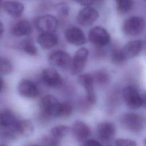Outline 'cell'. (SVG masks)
<instances>
[{
  "instance_id": "1",
  "label": "cell",
  "mask_w": 146,
  "mask_h": 146,
  "mask_svg": "<svg viewBox=\"0 0 146 146\" xmlns=\"http://www.w3.org/2000/svg\"><path fill=\"white\" fill-rule=\"evenodd\" d=\"M120 123L124 129L135 133L141 132L145 126L144 117L138 113L133 112L123 114L120 117Z\"/></svg>"
},
{
  "instance_id": "2",
  "label": "cell",
  "mask_w": 146,
  "mask_h": 146,
  "mask_svg": "<svg viewBox=\"0 0 146 146\" xmlns=\"http://www.w3.org/2000/svg\"><path fill=\"white\" fill-rule=\"evenodd\" d=\"M145 25V21L143 18L139 16L131 17L124 22L123 32L128 36H137L143 33Z\"/></svg>"
},
{
  "instance_id": "3",
  "label": "cell",
  "mask_w": 146,
  "mask_h": 146,
  "mask_svg": "<svg viewBox=\"0 0 146 146\" xmlns=\"http://www.w3.org/2000/svg\"><path fill=\"white\" fill-rule=\"evenodd\" d=\"M41 105L44 113L48 116L61 117L62 103L54 96L46 95L42 100Z\"/></svg>"
},
{
  "instance_id": "4",
  "label": "cell",
  "mask_w": 146,
  "mask_h": 146,
  "mask_svg": "<svg viewBox=\"0 0 146 146\" xmlns=\"http://www.w3.org/2000/svg\"><path fill=\"white\" fill-rule=\"evenodd\" d=\"M88 38L91 43L97 47L107 46L111 40L108 32L101 26H95L92 28L89 31Z\"/></svg>"
},
{
  "instance_id": "5",
  "label": "cell",
  "mask_w": 146,
  "mask_h": 146,
  "mask_svg": "<svg viewBox=\"0 0 146 146\" xmlns=\"http://www.w3.org/2000/svg\"><path fill=\"white\" fill-rule=\"evenodd\" d=\"M123 97L127 106L131 109L142 106V98L137 90L132 86H128L123 90Z\"/></svg>"
},
{
  "instance_id": "6",
  "label": "cell",
  "mask_w": 146,
  "mask_h": 146,
  "mask_svg": "<svg viewBox=\"0 0 146 146\" xmlns=\"http://www.w3.org/2000/svg\"><path fill=\"white\" fill-rule=\"evenodd\" d=\"M96 134L100 141L103 143L111 141L116 135V126L111 121H102L97 126Z\"/></svg>"
},
{
  "instance_id": "7",
  "label": "cell",
  "mask_w": 146,
  "mask_h": 146,
  "mask_svg": "<svg viewBox=\"0 0 146 146\" xmlns=\"http://www.w3.org/2000/svg\"><path fill=\"white\" fill-rule=\"evenodd\" d=\"M99 16V12L96 9L90 6H85L79 10L76 21L82 26H89L98 19Z\"/></svg>"
},
{
  "instance_id": "8",
  "label": "cell",
  "mask_w": 146,
  "mask_h": 146,
  "mask_svg": "<svg viewBox=\"0 0 146 146\" xmlns=\"http://www.w3.org/2000/svg\"><path fill=\"white\" fill-rule=\"evenodd\" d=\"M58 20L54 16L46 14L39 17L35 21V26L42 33H54L58 27Z\"/></svg>"
},
{
  "instance_id": "9",
  "label": "cell",
  "mask_w": 146,
  "mask_h": 146,
  "mask_svg": "<svg viewBox=\"0 0 146 146\" xmlns=\"http://www.w3.org/2000/svg\"><path fill=\"white\" fill-rule=\"evenodd\" d=\"M78 82L85 89L86 92V100L91 104H94L96 102V96L94 90V80L92 75L84 74L78 78Z\"/></svg>"
},
{
  "instance_id": "10",
  "label": "cell",
  "mask_w": 146,
  "mask_h": 146,
  "mask_svg": "<svg viewBox=\"0 0 146 146\" xmlns=\"http://www.w3.org/2000/svg\"><path fill=\"white\" fill-rule=\"evenodd\" d=\"M88 56V50L82 47L79 49L72 59L71 72L72 75H78L83 70Z\"/></svg>"
},
{
  "instance_id": "11",
  "label": "cell",
  "mask_w": 146,
  "mask_h": 146,
  "mask_svg": "<svg viewBox=\"0 0 146 146\" xmlns=\"http://www.w3.org/2000/svg\"><path fill=\"white\" fill-rule=\"evenodd\" d=\"M48 60L51 65L60 68L71 67L72 61L70 55L62 50H57L51 53Z\"/></svg>"
},
{
  "instance_id": "12",
  "label": "cell",
  "mask_w": 146,
  "mask_h": 146,
  "mask_svg": "<svg viewBox=\"0 0 146 146\" xmlns=\"http://www.w3.org/2000/svg\"><path fill=\"white\" fill-rule=\"evenodd\" d=\"M44 83L50 88H56L62 85L63 80L58 71L52 68H47L42 73Z\"/></svg>"
},
{
  "instance_id": "13",
  "label": "cell",
  "mask_w": 146,
  "mask_h": 146,
  "mask_svg": "<svg viewBox=\"0 0 146 146\" xmlns=\"http://www.w3.org/2000/svg\"><path fill=\"white\" fill-rule=\"evenodd\" d=\"M64 36L68 43L75 46L84 44L87 41L83 31L76 27H71L66 30Z\"/></svg>"
},
{
  "instance_id": "14",
  "label": "cell",
  "mask_w": 146,
  "mask_h": 146,
  "mask_svg": "<svg viewBox=\"0 0 146 146\" xmlns=\"http://www.w3.org/2000/svg\"><path fill=\"white\" fill-rule=\"evenodd\" d=\"M18 91L21 96L27 98H35L39 95L37 86L27 79H23L19 83Z\"/></svg>"
},
{
  "instance_id": "15",
  "label": "cell",
  "mask_w": 146,
  "mask_h": 146,
  "mask_svg": "<svg viewBox=\"0 0 146 146\" xmlns=\"http://www.w3.org/2000/svg\"><path fill=\"white\" fill-rule=\"evenodd\" d=\"M72 133L77 141L84 142L90 136L91 131L90 127L84 122L77 120L73 124Z\"/></svg>"
},
{
  "instance_id": "16",
  "label": "cell",
  "mask_w": 146,
  "mask_h": 146,
  "mask_svg": "<svg viewBox=\"0 0 146 146\" xmlns=\"http://www.w3.org/2000/svg\"><path fill=\"white\" fill-rule=\"evenodd\" d=\"M143 42L141 40H134L127 42L121 48L127 59L137 56L141 51Z\"/></svg>"
},
{
  "instance_id": "17",
  "label": "cell",
  "mask_w": 146,
  "mask_h": 146,
  "mask_svg": "<svg viewBox=\"0 0 146 146\" xmlns=\"http://www.w3.org/2000/svg\"><path fill=\"white\" fill-rule=\"evenodd\" d=\"M5 11L10 16L19 17L24 11V5L17 1H7L3 3Z\"/></svg>"
},
{
  "instance_id": "18",
  "label": "cell",
  "mask_w": 146,
  "mask_h": 146,
  "mask_svg": "<svg viewBox=\"0 0 146 146\" xmlns=\"http://www.w3.org/2000/svg\"><path fill=\"white\" fill-rule=\"evenodd\" d=\"M32 28L29 22L25 19L17 22L11 28V32L17 37L27 36L31 33Z\"/></svg>"
},
{
  "instance_id": "19",
  "label": "cell",
  "mask_w": 146,
  "mask_h": 146,
  "mask_svg": "<svg viewBox=\"0 0 146 146\" xmlns=\"http://www.w3.org/2000/svg\"><path fill=\"white\" fill-rule=\"evenodd\" d=\"M37 41L42 48L50 49L58 43V38L53 33H42Z\"/></svg>"
},
{
  "instance_id": "20",
  "label": "cell",
  "mask_w": 146,
  "mask_h": 146,
  "mask_svg": "<svg viewBox=\"0 0 146 146\" xmlns=\"http://www.w3.org/2000/svg\"><path fill=\"white\" fill-rule=\"evenodd\" d=\"M14 125L18 133L23 136H29L34 131V126L33 123L27 119L16 121Z\"/></svg>"
},
{
  "instance_id": "21",
  "label": "cell",
  "mask_w": 146,
  "mask_h": 146,
  "mask_svg": "<svg viewBox=\"0 0 146 146\" xmlns=\"http://www.w3.org/2000/svg\"><path fill=\"white\" fill-rule=\"evenodd\" d=\"M6 127V128L0 131V141L6 143L15 140L19 134L17 132L14 124Z\"/></svg>"
},
{
  "instance_id": "22",
  "label": "cell",
  "mask_w": 146,
  "mask_h": 146,
  "mask_svg": "<svg viewBox=\"0 0 146 146\" xmlns=\"http://www.w3.org/2000/svg\"><path fill=\"white\" fill-rule=\"evenodd\" d=\"M16 121L15 115L11 111L9 110L0 111V126L4 127L10 126Z\"/></svg>"
},
{
  "instance_id": "23",
  "label": "cell",
  "mask_w": 146,
  "mask_h": 146,
  "mask_svg": "<svg viewBox=\"0 0 146 146\" xmlns=\"http://www.w3.org/2000/svg\"><path fill=\"white\" fill-rule=\"evenodd\" d=\"M94 82L100 86L108 84L110 81V76L108 71L104 69L96 70L92 75Z\"/></svg>"
},
{
  "instance_id": "24",
  "label": "cell",
  "mask_w": 146,
  "mask_h": 146,
  "mask_svg": "<svg viewBox=\"0 0 146 146\" xmlns=\"http://www.w3.org/2000/svg\"><path fill=\"white\" fill-rule=\"evenodd\" d=\"M127 59L125 57L121 48H115L111 54V61L116 66H120L125 63Z\"/></svg>"
},
{
  "instance_id": "25",
  "label": "cell",
  "mask_w": 146,
  "mask_h": 146,
  "mask_svg": "<svg viewBox=\"0 0 146 146\" xmlns=\"http://www.w3.org/2000/svg\"><path fill=\"white\" fill-rule=\"evenodd\" d=\"M70 130V127L65 125H59L54 127L50 131L51 135L57 139H60L67 135Z\"/></svg>"
},
{
  "instance_id": "26",
  "label": "cell",
  "mask_w": 146,
  "mask_h": 146,
  "mask_svg": "<svg viewBox=\"0 0 146 146\" xmlns=\"http://www.w3.org/2000/svg\"><path fill=\"white\" fill-rule=\"evenodd\" d=\"M117 10L119 14H124L129 12L133 6L132 0H115Z\"/></svg>"
},
{
  "instance_id": "27",
  "label": "cell",
  "mask_w": 146,
  "mask_h": 146,
  "mask_svg": "<svg viewBox=\"0 0 146 146\" xmlns=\"http://www.w3.org/2000/svg\"><path fill=\"white\" fill-rule=\"evenodd\" d=\"M21 48L25 52L31 56H35L38 53L36 46L29 39L25 40L21 43Z\"/></svg>"
},
{
  "instance_id": "28",
  "label": "cell",
  "mask_w": 146,
  "mask_h": 146,
  "mask_svg": "<svg viewBox=\"0 0 146 146\" xmlns=\"http://www.w3.org/2000/svg\"><path fill=\"white\" fill-rule=\"evenodd\" d=\"M13 70L11 61L6 58L0 57V73L2 74H10Z\"/></svg>"
},
{
  "instance_id": "29",
  "label": "cell",
  "mask_w": 146,
  "mask_h": 146,
  "mask_svg": "<svg viewBox=\"0 0 146 146\" xmlns=\"http://www.w3.org/2000/svg\"><path fill=\"white\" fill-rule=\"evenodd\" d=\"M41 145H58L59 143V139H57L51 135V136L43 135L39 139Z\"/></svg>"
},
{
  "instance_id": "30",
  "label": "cell",
  "mask_w": 146,
  "mask_h": 146,
  "mask_svg": "<svg viewBox=\"0 0 146 146\" xmlns=\"http://www.w3.org/2000/svg\"><path fill=\"white\" fill-rule=\"evenodd\" d=\"M55 9L58 14L61 17H66L70 12V7L66 2H60L55 6Z\"/></svg>"
},
{
  "instance_id": "31",
  "label": "cell",
  "mask_w": 146,
  "mask_h": 146,
  "mask_svg": "<svg viewBox=\"0 0 146 146\" xmlns=\"http://www.w3.org/2000/svg\"><path fill=\"white\" fill-rule=\"evenodd\" d=\"M62 103V107L61 117H68L71 116L73 111V108L71 104L68 102H65Z\"/></svg>"
},
{
  "instance_id": "32",
  "label": "cell",
  "mask_w": 146,
  "mask_h": 146,
  "mask_svg": "<svg viewBox=\"0 0 146 146\" xmlns=\"http://www.w3.org/2000/svg\"><path fill=\"white\" fill-rule=\"evenodd\" d=\"M115 144L117 146H136L137 145L135 141L124 138H118L115 141Z\"/></svg>"
},
{
  "instance_id": "33",
  "label": "cell",
  "mask_w": 146,
  "mask_h": 146,
  "mask_svg": "<svg viewBox=\"0 0 146 146\" xmlns=\"http://www.w3.org/2000/svg\"><path fill=\"white\" fill-rule=\"evenodd\" d=\"M84 145L87 146H100L102 145V144L94 139H87L84 142Z\"/></svg>"
},
{
  "instance_id": "34",
  "label": "cell",
  "mask_w": 146,
  "mask_h": 146,
  "mask_svg": "<svg viewBox=\"0 0 146 146\" xmlns=\"http://www.w3.org/2000/svg\"><path fill=\"white\" fill-rule=\"evenodd\" d=\"M76 3L84 6H88L92 5L95 2V0H74Z\"/></svg>"
},
{
  "instance_id": "35",
  "label": "cell",
  "mask_w": 146,
  "mask_h": 146,
  "mask_svg": "<svg viewBox=\"0 0 146 146\" xmlns=\"http://www.w3.org/2000/svg\"><path fill=\"white\" fill-rule=\"evenodd\" d=\"M142 98V106L146 108V91H144L141 95Z\"/></svg>"
},
{
  "instance_id": "36",
  "label": "cell",
  "mask_w": 146,
  "mask_h": 146,
  "mask_svg": "<svg viewBox=\"0 0 146 146\" xmlns=\"http://www.w3.org/2000/svg\"><path fill=\"white\" fill-rule=\"evenodd\" d=\"M4 26L3 24L2 23V22L0 21V38L1 37V36L2 35L3 32H4Z\"/></svg>"
},
{
  "instance_id": "37",
  "label": "cell",
  "mask_w": 146,
  "mask_h": 146,
  "mask_svg": "<svg viewBox=\"0 0 146 146\" xmlns=\"http://www.w3.org/2000/svg\"><path fill=\"white\" fill-rule=\"evenodd\" d=\"M4 86V82L3 79L0 76V92L2 91Z\"/></svg>"
},
{
  "instance_id": "38",
  "label": "cell",
  "mask_w": 146,
  "mask_h": 146,
  "mask_svg": "<svg viewBox=\"0 0 146 146\" xmlns=\"http://www.w3.org/2000/svg\"><path fill=\"white\" fill-rule=\"evenodd\" d=\"M144 144L145 145H146V139H145L144 140Z\"/></svg>"
},
{
  "instance_id": "39",
  "label": "cell",
  "mask_w": 146,
  "mask_h": 146,
  "mask_svg": "<svg viewBox=\"0 0 146 146\" xmlns=\"http://www.w3.org/2000/svg\"><path fill=\"white\" fill-rule=\"evenodd\" d=\"M1 2H2V0H0V4H1Z\"/></svg>"
},
{
  "instance_id": "40",
  "label": "cell",
  "mask_w": 146,
  "mask_h": 146,
  "mask_svg": "<svg viewBox=\"0 0 146 146\" xmlns=\"http://www.w3.org/2000/svg\"><path fill=\"white\" fill-rule=\"evenodd\" d=\"M144 1H145V2H146V0H144Z\"/></svg>"
}]
</instances>
